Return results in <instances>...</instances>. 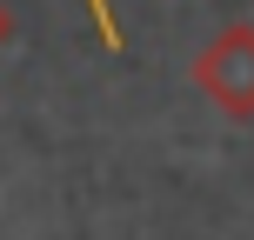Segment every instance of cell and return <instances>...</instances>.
I'll list each match as a JSON object with an SVG mask.
<instances>
[{"label": "cell", "instance_id": "1", "mask_svg": "<svg viewBox=\"0 0 254 240\" xmlns=\"http://www.w3.org/2000/svg\"><path fill=\"white\" fill-rule=\"evenodd\" d=\"M194 87L221 107L228 120H254V20H234L194 53Z\"/></svg>", "mask_w": 254, "mask_h": 240}, {"label": "cell", "instance_id": "2", "mask_svg": "<svg viewBox=\"0 0 254 240\" xmlns=\"http://www.w3.org/2000/svg\"><path fill=\"white\" fill-rule=\"evenodd\" d=\"M87 7V20H94V34H101V47H127V34H121V20H114V0H80Z\"/></svg>", "mask_w": 254, "mask_h": 240}, {"label": "cell", "instance_id": "3", "mask_svg": "<svg viewBox=\"0 0 254 240\" xmlns=\"http://www.w3.org/2000/svg\"><path fill=\"white\" fill-rule=\"evenodd\" d=\"M13 40V13H7V0H0V47Z\"/></svg>", "mask_w": 254, "mask_h": 240}]
</instances>
